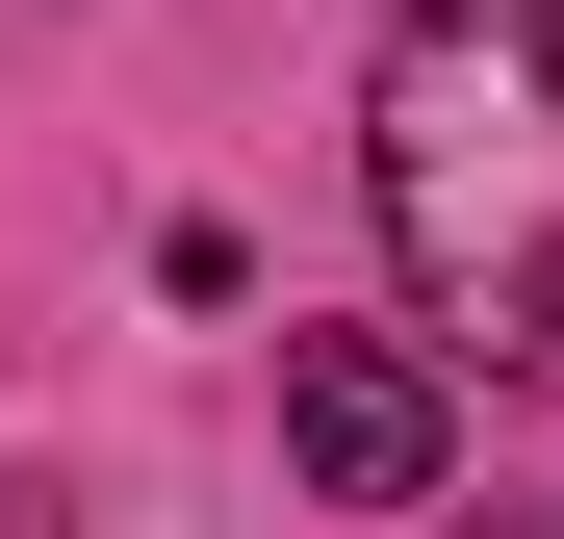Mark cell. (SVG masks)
I'll return each mask as SVG.
<instances>
[{
  "label": "cell",
  "instance_id": "cell-1",
  "mask_svg": "<svg viewBox=\"0 0 564 539\" xmlns=\"http://www.w3.org/2000/svg\"><path fill=\"white\" fill-rule=\"evenodd\" d=\"M359 206L488 386H564V0H411L359 104Z\"/></svg>",
  "mask_w": 564,
  "mask_h": 539
},
{
  "label": "cell",
  "instance_id": "cell-2",
  "mask_svg": "<svg viewBox=\"0 0 564 539\" xmlns=\"http://www.w3.org/2000/svg\"><path fill=\"white\" fill-rule=\"evenodd\" d=\"M436 436H462V411H436V359H411V334H282V463H308L334 514H411V488H436Z\"/></svg>",
  "mask_w": 564,
  "mask_h": 539
}]
</instances>
